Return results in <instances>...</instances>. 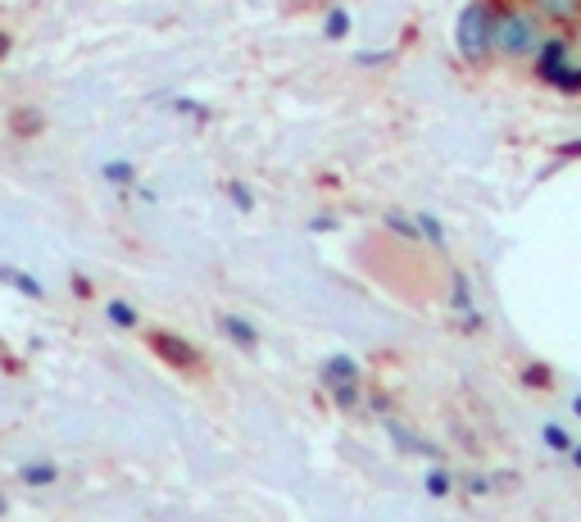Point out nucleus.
I'll list each match as a JSON object with an SVG mask.
<instances>
[{
	"mask_svg": "<svg viewBox=\"0 0 581 522\" xmlns=\"http://www.w3.org/2000/svg\"><path fill=\"white\" fill-rule=\"evenodd\" d=\"M572 60H577V41H572V28L550 32V37L541 41V50L532 55V73H536V82H550L554 73L568 69Z\"/></svg>",
	"mask_w": 581,
	"mask_h": 522,
	"instance_id": "nucleus-4",
	"label": "nucleus"
},
{
	"mask_svg": "<svg viewBox=\"0 0 581 522\" xmlns=\"http://www.w3.org/2000/svg\"><path fill=\"white\" fill-rule=\"evenodd\" d=\"M332 227H336L332 214H314V218H309V232H332Z\"/></svg>",
	"mask_w": 581,
	"mask_h": 522,
	"instance_id": "nucleus-27",
	"label": "nucleus"
},
{
	"mask_svg": "<svg viewBox=\"0 0 581 522\" xmlns=\"http://www.w3.org/2000/svg\"><path fill=\"white\" fill-rule=\"evenodd\" d=\"M532 5L550 28H577L581 23V0H532Z\"/></svg>",
	"mask_w": 581,
	"mask_h": 522,
	"instance_id": "nucleus-8",
	"label": "nucleus"
},
{
	"mask_svg": "<svg viewBox=\"0 0 581 522\" xmlns=\"http://www.w3.org/2000/svg\"><path fill=\"white\" fill-rule=\"evenodd\" d=\"M545 37H550V23L541 19L532 0H495V55L500 60L532 64Z\"/></svg>",
	"mask_w": 581,
	"mask_h": 522,
	"instance_id": "nucleus-1",
	"label": "nucleus"
},
{
	"mask_svg": "<svg viewBox=\"0 0 581 522\" xmlns=\"http://www.w3.org/2000/svg\"><path fill=\"white\" fill-rule=\"evenodd\" d=\"M168 105L178 109V114H187V119H196V123H209V105H200V100H191V96H168Z\"/></svg>",
	"mask_w": 581,
	"mask_h": 522,
	"instance_id": "nucleus-22",
	"label": "nucleus"
},
{
	"mask_svg": "<svg viewBox=\"0 0 581 522\" xmlns=\"http://www.w3.org/2000/svg\"><path fill=\"white\" fill-rule=\"evenodd\" d=\"M323 391L332 395V404L341 414H355L364 400V368L355 355H327L323 359Z\"/></svg>",
	"mask_w": 581,
	"mask_h": 522,
	"instance_id": "nucleus-3",
	"label": "nucleus"
},
{
	"mask_svg": "<svg viewBox=\"0 0 581 522\" xmlns=\"http://www.w3.org/2000/svg\"><path fill=\"white\" fill-rule=\"evenodd\" d=\"M382 227L391 232V237H400V241H423V227H418V214H400V209H386L382 214Z\"/></svg>",
	"mask_w": 581,
	"mask_h": 522,
	"instance_id": "nucleus-11",
	"label": "nucleus"
},
{
	"mask_svg": "<svg viewBox=\"0 0 581 522\" xmlns=\"http://www.w3.org/2000/svg\"><path fill=\"white\" fill-rule=\"evenodd\" d=\"M550 91H559V96H581V60H572L568 69H559L550 82H545Z\"/></svg>",
	"mask_w": 581,
	"mask_h": 522,
	"instance_id": "nucleus-17",
	"label": "nucleus"
},
{
	"mask_svg": "<svg viewBox=\"0 0 581 522\" xmlns=\"http://www.w3.org/2000/svg\"><path fill=\"white\" fill-rule=\"evenodd\" d=\"M227 196H232V205H237L241 214H255V191H250V182L232 178V182H227Z\"/></svg>",
	"mask_w": 581,
	"mask_h": 522,
	"instance_id": "nucleus-21",
	"label": "nucleus"
},
{
	"mask_svg": "<svg viewBox=\"0 0 581 522\" xmlns=\"http://www.w3.org/2000/svg\"><path fill=\"white\" fill-rule=\"evenodd\" d=\"M450 309L463 332H482L486 327V314L477 309V296H473V277L463 273V268H450Z\"/></svg>",
	"mask_w": 581,
	"mask_h": 522,
	"instance_id": "nucleus-5",
	"label": "nucleus"
},
{
	"mask_svg": "<svg viewBox=\"0 0 581 522\" xmlns=\"http://www.w3.org/2000/svg\"><path fill=\"white\" fill-rule=\"evenodd\" d=\"M10 46H14V37H10V32H0V60L10 55Z\"/></svg>",
	"mask_w": 581,
	"mask_h": 522,
	"instance_id": "nucleus-30",
	"label": "nucleus"
},
{
	"mask_svg": "<svg viewBox=\"0 0 581 522\" xmlns=\"http://www.w3.org/2000/svg\"><path fill=\"white\" fill-rule=\"evenodd\" d=\"M554 159H563V164H568V159H581V137L563 141V146H559V150H554Z\"/></svg>",
	"mask_w": 581,
	"mask_h": 522,
	"instance_id": "nucleus-26",
	"label": "nucleus"
},
{
	"mask_svg": "<svg viewBox=\"0 0 581 522\" xmlns=\"http://www.w3.org/2000/svg\"><path fill=\"white\" fill-rule=\"evenodd\" d=\"M105 318H109V327H119V332H132V327H141V314L128 305V300H109Z\"/></svg>",
	"mask_w": 581,
	"mask_h": 522,
	"instance_id": "nucleus-18",
	"label": "nucleus"
},
{
	"mask_svg": "<svg viewBox=\"0 0 581 522\" xmlns=\"http://www.w3.org/2000/svg\"><path fill=\"white\" fill-rule=\"evenodd\" d=\"M418 227H423V241L432 250H445V223L436 214H427V209H418Z\"/></svg>",
	"mask_w": 581,
	"mask_h": 522,
	"instance_id": "nucleus-20",
	"label": "nucleus"
},
{
	"mask_svg": "<svg viewBox=\"0 0 581 522\" xmlns=\"http://www.w3.org/2000/svg\"><path fill=\"white\" fill-rule=\"evenodd\" d=\"M100 178H105L109 187L128 191L132 182H137V164H132V159H109V164H100Z\"/></svg>",
	"mask_w": 581,
	"mask_h": 522,
	"instance_id": "nucleus-14",
	"label": "nucleus"
},
{
	"mask_svg": "<svg viewBox=\"0 0 581 522\" xmlns=\"http://www.w3.org/2000/svg\"><path fill=\"white\" fill-rule=\"evenodd\" d=\"M5 509H10V504H5V500H0V513H5Z\"/></svg>",
	"mask_w": 581,
	"mask_h": 522,
	"instance_id": "nucleus-32",
	"label": "nucleus"
},
{
	"mask_svg": "<svg viewBox=\"0 0 581 522\" xmlns=\"http://www.w3.org/2000/svg\"><path fill=\"white\" fill-rule=\"evenodd\" d=\"M454 50L468 69H486L495 60V0H468L454 14Z\"/></svg>",
	"mask_w": 581,
	"mask_h": 522,
	"instance_id": "nucleus-2",
	"label": "nucleus"
},
{
	"mask_svg": "<svg viewBox=\"0 0 581 522\" xmlns=\"http://www.w3.org/2000/svg\"><path fill=\"white\" fill-rule=\"evenodd\" d=\"M568 463H572V468H577V473H581V441H577V445H572V454H568Z\"/></svg>",
	"mask_w": 581,
	"mask_h": 522,
	"instance_id": "nucleus-31",
	"label": "nucleus"
},
{
	"mask_svg": "<svg viewBox=\"0 0 581 522\" xmlns=\"http://www.w3.org/2000/svg\"><path fill=\"white\" fill-rule=\"evenodd\" d=\"M541 445L554 454V459H568L572 445H577V436H572V427H568V423L550 418V423H541Z\"/></svg>",
	"mask_w": 581,
	"mask_h": 522,
	"instance_id": "nucleus-10",
	"label": "nucleus"
},
{
	"mask_svg": "<svg viewBox=\"0 0 581 522\" xmlns=\"http://www.w3.org/2000/svg\"><path fill=\"white\" fill-rule=\"evenodd\" d=\"M146 341H150V350H155L168 368H178V373H196V368H200V350L187 341V336H178V332H150Z\"/></svg>",
	"mask_w": 581,
	"mask_h": 522,
	"instance_id": "nucleus-6",
	"label": "nucleus"
},
{
	"mask_svg": "<svg viewBox=\"0 0 581 522\" xmlns=\"http://www.w3.org/2000/svg\"><path fill=\"white\" fill-rule=\"evenodd\" d=\"M454 486H459V477L445 468V463H432L423 473V491L432 495V500H445V495H454Z\"/></svg>",
	"mask_w": 581,
	"mask_h": 522,
	"instance_id": "nucleus-12",
	"label": "nucleus"
},
{
	"mask_svg": "<svg viewBox=\"0 0 581 522\" xmlns=\"http://www.w3.org/2000/svg\"><path fill=\"white\" fill-rule=\"evenodd\" d=\"M518 382L527 386V391H550V386H554V368L541 364V359H532V364H522Z\"/></svg>",
	"mask_w": 581,
	"mask_h": 522,
	"instance_id": "nucleus-15",
	"label": "nucleus"
},
{
	"mask_svg": "<svg viewBox=\"0 0 581 522\" xmlns=\"http://www.w3.org/2000/svg\"><path fill=\"white\" fill-rule=\"evenodd\" d=\"M386 60H391L386 50H359V55H355L359 69H377V64H386Z\"/></svg>",
	"mask_w": 581,
	"mask_h": 522,
	"instance_id": "nucleus-24",
	"label": "nucleus"
},
{
	"mask_svg": "<svg viewBox=\"0 0 581 522\" xmlns=\"http://www.w3.org/2000/svg\"><path fill=\"white\" fill-rule=\"evenodd\" d=\"M568 414H572V418H577V423H581V391H572V400H568Z\"/></svg>",
	"mask_w": 581,
	"mask_h": 522,
	"instance_id": "nucleus-29",
	"label": "nucleus"
},
{
	"mask_svg": "<svg viewBox=\"0 0 581 522\" xmlns=\"http://www.w3.org/2000/svg\"><path fill=\"white\" fill-rule=\"evenodd\" d=\"M323 37L327 41H345V37H350V10H345V5H332V10H327Z\"/></svg>",
	"mask_w": 581,
	"mask_h": 522,
	"instance_id": "nucleus-19",
	"label": "nucleus"
},
{
	"mask_svg": "<svg viewBox=\"0 0 581 522\" xmlns=\"http://www.w3.org/2000/svg\"><path fill=\"white\" fill-rule=\"evenodd\" d=\"M218 332L237 345V350H255V345H259V327L250 323V318H241V314H218Z\"/></svg>",
	"mask_w": 581,
	"mask_h": 522,
	"instance_id": "nucleus-9",
	"label": "nucleus"
},
{
	"mask_svg": "<svg viewBox=\"0 0 581 522\" xmlns=\"http://www.w3.org/2000/svg\"><path fill=\"white\" fill-rule=\"evenodd\" d=\"M463 491H468V495H491V477H482V473L463 477Z\"/></svg>",
	"mask_w": 581,
	"mask_h": 522,
	"instance_id": "nucleus-25",
	"label": "nucleus"
},
{
	"mask_svg": "<svg viewBox=\"0 0 581 522\" xmlns=\"http://www.w3.org/2000/svg\"><path fill=\"white\" fill-rule=\"evenodd\" d=\"M73 291H78V296H91V282L82 273H73Z\"/></svg>",
	"mask_w": 581,
	"mask_h": 522,
	"instance_id": "nucleus-28",
	"label": "nucleus"
},
{
	"mask_svg": "<svg viewBox=\"0 0 581 522\" xmlns=\"http://www.w3.org/2000/svg\"><path fill=\"white\" fill-rule=\"evenodd\" d=\"M19 482L23 486H55L60 482V468H55V463H23Z\"/></svg>",
	"mask_w": 581,
	"mask_h": 522,
	"instance_id": "nucleus-16",
	"label": "nucleus"
},
{
	"mask_svg": "<svg viewBox=\"0 0 581 522\" xmlns=\"http://www.w3.org/2000/svg\"><path fill=\"white\" fill-rule=\"evenodd\" d=\"M382 427H386V436H391V441L400 445L404 454H423V459H432V463H441V459H445V450H441V445H432V441H427V436H418L414 427H404L400 418L382 414Z\"/></svg>",
	"mask_w": 581,
	"mask_h": 522,
	"instance_id": "nucleus-7",
	"label": "nucleus"
},
{
	"mask_svg": "<svg viewBox=\"0 0 581 522\" xmlns=\"http://www.w3.org/2000/svg\"><path fill=\"white\" fill-rule=\"evenodd\" d=\"M14 132H19V137H37V132H41L37 109H14Z\"/></svg>",
	"mask_w": 581,
	"mask_h": 522,
	"instance_id": "nucleus-23",
	"label": "nucleus"
},
{
	"mask_svg": "<svg viewBox=\"0 0 581 522\" xmlns=\"http://www.w3.org/2000/svg\"><path fill=\"white\" fill-rule=\"evenodd\" d=\"M0 282H10L19 296H28V300H46V286L37 282V277H28V273H19V268H10V264H0Z\"/></svg>",
	"mask_w": 581,
	"mask_h": 522,
	"instance_id": "nucleus-13",
	"label": "nucleus"
}]
</instances>
